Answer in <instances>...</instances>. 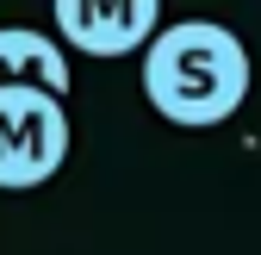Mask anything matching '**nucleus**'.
<instances>
[{"instance_id": "f257e3e1", "label": "nucleus", "mask_w": 261, "mask_h": 255, "mask_svg": "<svg viewBox=\"0 0 261 255\" xmlns=\"http://www.w3.org/2000/svg\"><path fill=\"white\" fill-rule=\"evenodd\" d=\"M249 81H255L249 44L230 25H212V19L162 25L143 50V100L187 131L224 124L249 100Z\"/></svg>"}, {"instance_id": "f03ea898", "label": "nucleus", "mask_w": 261, "mask_h": 255, "mask_svg": "<svg viewBox=\"0 0 261 255\" xmlns=\"http://www.w3.org/2000/svg\"><path fill=\"white\" fill-rule=\"evenodd\" d=\"M69 162V112L44 87H0V193H31Z\"/></svg>"}, {"instance_id": "7ed1b4c3", "label": "nucleus", "mask_w": 261, "mask_h": 255, "mask_svg": "<svg viewBox=\"0 0 261 255\" xmlns=\"http://www.w3.org/2000/svg\"><path fill=\"white\" fill-rule=\"evenodd\" d=\"M56 7V38L75 44L81 56H130L149 50L162 0H50Z\"/></svg>"}, {"instance_id": "20e7f679", "label": "nucleus", "mask_w": 261, "mask_h": 255, "mask_svg": "<svg viewBox=\"0 0 261 255\" xmlns=\"http://www.w3.org/2000/svg\"><path fill=\"white\" fill-rule=\"evenodd\" d=\"M0 87H44V93H69V56L50 31L31 25H0Z\"/></svg>"}]
</instances>
